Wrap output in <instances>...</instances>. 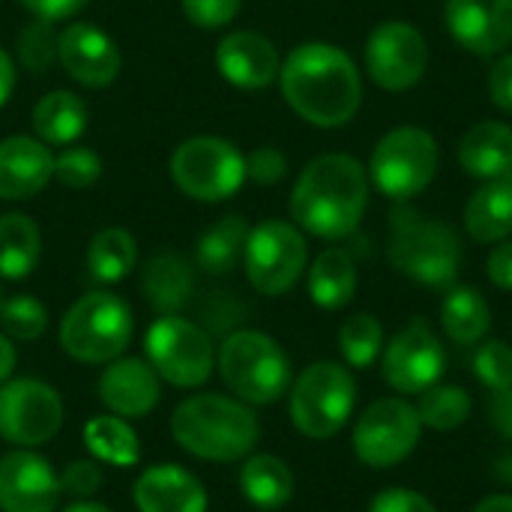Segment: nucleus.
Wrapping results in <instances>:
<instances>
[{
    "mask_svg": "<svg viewBox=\"0 0 512 512\" xmlns=\"http://www.w3.org/2000/svg\"><path fill=\"white\" fill-rule=\"evenodd\" d=\"M444 369H447L444 345L423 318H414L405 330H399L384 348V360H381L384 381L402 396H420L423 390L435 387Z\"/></svg>",
    "mask_w": 512,
    "mask_h": 512,
    "instance_id": "obj_15",
    "label": "nucleus"
},
{
    "mask_svg": "<svg viewBox=\"0 0 512 512\" xmlns=\"http://www.w3.org/2000/svg\"><path fill=\"white\" fill-rule=\"evenodd\" d=\"M423 435V423L414 405L405 399H378L363 411V417L354 426L351 444L357 459L366 468L387 471L399 462H405Z\"/></svg>",
    "mask_w": 512,
    "mask_h": 512,
    "instance_id": "obj_13",
    "label": "nucleus"
},
{
    "mask_svg": "<svg viewBox=\"0 0 512 512\" xmlns=\"http://www.w3.org/2000/svg\"><path fill=\"white\" fill-rule=\"evenodd\" d=\"M216 69L240 90H261L279 78L282 60L276 45L258 30H231L216 45Z\"/></svg>",
    "mask_w": 512,
    "mask_h": 512,
    "instance_id": "obj_19",
    "label": "nucleus"
},
{
    "mask_svg": "<svg viewBox=\"0 0 512 512\" xmlns=\"http://www.w3.org/2000/svg\"><path fill=\"white\" fill-rule=\"evenodd\" d=\"M306 264H309L306 234L294 222L267 219L249 231L243 249V267L255 291L267 297L288 294L306 273Z\"/></svg>",
    "mask_w": 512,
    "mask_h": 512,
    "instance_id": "obj_11",
    "label": "nucleus"
},
{
    "mask_svg": "<svg viewBox=\"0 0 512 512\" xmlns=\"http://www.w3.org/2000/svg\"><path fill=\"white\" fill-rule=\"evenodd\" d=\"M195 276L183 255L159 252L144 264L141 273V294L159 315H177L192 300Z\"/></svg>",
    "mask_w": 512,
    "mask_h": 512,
    "instance_id": "obj_25",
    "label": "nucleus"
},
{
    "mask_svg": "<svg viewBox=\"0 0 512 512\" xmlns=\"http://www.w3.org/2000/svg\"><path fill=\"white\" fill-rule=\"evenodd\" d=\"M489 420H492V426L512 441V387L507 390H498L495 396H492V402H489Z\"/></svg>",
    "mask_w": 512,
    "mask_h": 512,
    "instance_id": "obj_47",
    "label": "nucleus"
},
{
    "mask_svg": "<svg viewBox=\"0 0 512 512\" xmlns=\"http://www.w3.org/2000/svg\"><path fill=\"white\" fill-rule=\"evenodd\" d=\"M138 264V243L126 228H102L87 246V270L93 279L114 285Z\"/></svg>",
    "mask_w": 512,
    "mask_h": 512,
    "instance_id": "obj_33",
    "label": "nucleus"
},
{
    "mask_svg": "<svg viewBox=\"0 0 512 512\" xmlns=\"http://www.w3.org/2000/svg\"><path fill=\"white\" fill-rule=\"evenodd\" d=\"M465 231L477 243H501L512 234V180H483V186L465 201Z\"/></svg>",
    "mask_w": 512,
    "mask_h": 512,
    "instance_id": "obj_24",
    "label": "nucleus"
},
{
    "mask_svg": "<svg viewBox=\"0 0 512 512\" xmlns=\"http://www.w3.org/2000/svg\"><path fill=\"white\" fill-rule=\"evenodd\" d=\"M279 87L291 111L318 129L348 126L363 105V75L333 42L297 45L279 69Z\"/></svg>",
    "mask_w": 512,
    "mask_h": 512,
    "instance_id": "obj_1",
    "label": "nucleus"
},
{
    "mask_svg": "<svg viewBox=\"0 0 512 512\" xmlns=\"http://www.w3.org/2000/svg\"><path fill=\"white\" fill-rule=\"evenodd\" d=\"M507 180H512V168H510V174H507Z\"/></svg>",
    "mask_w": 512,
    "mask_h": 512,
    "instance_id": "obj_52",
    "label": "nucleus"
},
{
    "mask_svg": "<svg viewBox=\"0 0 512 512\" xmlns=\"http://www.w3.org/2000/svg\"><path fill=\"white\" fill-rule=\"evenodd\" d=\"M0 303H3V297H0Z\"/></svg>",
    "mask_w": 512,
    "mask_h": 512,
    "instance_id": "obj_53",
    "label": "nucleus"
},
{
    "mask_svg": "<svg viewBox=\"0 0 512 512\" xmlns=\"http://www.w3.org/2000/svg\"><path fill=\"white\" fill-rule=\"evenodd\" d=\"M132 498L138 512H207V492L195 474L180 465H153L135 486Z\"/></svg>",
    "mask_w": 512,
    "mask_h": 512,
    "instance_id": "obj_22",
    "label": "nucleus"
},
{
    "mask_svg": "<svg viewBox=\"0 0 512 512\" xmlns=\"http://www.w3.org/2000/svg\"><path fill=\"white\" fill-rule=\"evenodd\" d=\"M162 378L147 360L117 357L99 375V399L117 417H144L159 405Z\"/></svg>",
    "mask_w": 512,
    "mask_h": 512,
    "instance_id": "obj_20",
    "label": "nucleus"
},
{
    "mask_svg": "<svg viewBox=\"0 0 512 512\" xmlns=\"http://www.w3.org/2000/svg\"><path fill=\"white\" fill-rule=\"evenodd\" d=\"M57 30L54 21H42L33 18L21 33H18V60L27 72L39 75L45 69H51L57 63Z\"/></svg>",
    "mask_w": 512,
    "mask_h": 512,
    "instance_id": "obj_37",
    "label": "nucleus"
},
{
    "mask_svg": "<svg viewBox=\"0 0 512 512\" xmlns=\"http://www.w3.org/2000/svg\"><path fill=\"white\" fill-rule=\"evenodd\" d=\"M240 492L258 510H282L294 498V474L279 456L261 453L243 462Z\"/></svg>",
    "mask_w": 512,
    "mask_h": 512,
    "instance_id": "obj_29",
    "label": "nucleus"
},
{
    "mask_svg": "<svg viewBox=\"0 0 512 512\" xmlns=\"http://www.w3.org/2000/svg\"><path fill=\"white\" fill-rule=\"evenodd\" d=\"M171 435L186 453L204 462H240L255 450L261 423L246 402L201 393L174 408Z\"/></svg>",
    "mask_w": 512,
    "mask_h": 512,
    "instance_id": "obj_3",
    "label": "nucleus"
},
{
    "mask_svg": "<svg viewBox=\"0 0 512 512\" xmlns=\"http://www.w3.org/2000/svg\"><path fill=\"white\" fill-rule=\"evenodd\" d=\"M102 177V156L90 147H63L54 156V180L66 189H87Z\"/></svg>",
    "mask_w": 512,
    "mask_h": 512,
    "instance_id": "obj_38",
    "label": "nucleus"
},
{
    "mask_svg": "<svg viewBox=\"0 0 512 512\" xmlns=\"http://www.w3.org/2000/svg\"><path fill=\"white\" fill-rule=\"evenodd\" d=\"M42 258V231L24 213L0 216V276L9 282L27 279Z\"/></svg>",
    "mask_w": 512,
    "mask_h": 512,
    "instance_id": "obj_30",
    "label": "nucleus"
},
{
    "mask_svg": "<svg viewBox=\"0 0 512 512\" xmlns=\"http://www.w3.org/2000/svg\"><path fill=\"white\" fill-rule=\"evenodd\" d=\"M15 78H18L15 60L9 57L6 48H0V108L9 102V96H12V90H15Z\"/></svg>",
    "mask_w": 512,
    "mask_h": 512,
    "instance_id": "obj_48",
    "label": "nucleus"
},
{
    "mask_svg": "<svg viewBox=\"0 0 512 512\" xmlns=\"http://www.w3.org/2000/svg\"><path fill=\"white\" fill-rule=\"evenodd\" d=\"M441 324L456 345L462 348L480 345L492 330L489 300L474 285H453L441 303Z\"/></svg>",
    "mask_w": 512,
    "mask_h": 512,
    "instance_id": "obj_28",
    "label": "nucleus"
},
{
    "mask_svg": "<svg viewBox=\"0 0 512 512\" xmlns=\"http://www.w3.org/2000/svg\"><path fill=\"white\" fill-rule=\"evenodd\" d=\"M474 512H512V495H489Z\"/></svg>",
    "mask_w": 512,
    "mask_h": 512,
    "instance_id": "obj_50",
    "label": "nucleus"
},
{
    "mask_svg": "<svg viewBox=\"0 0 512 512\" xmlns=\"http://www.w3.org/2000/svg\"><path fill=\"white\" fill-rule=\"evenodd\" d=\"M63 426V402L54 387L36 378L0 384V438L30 450L51 441Z\"/></svg>",
    "mask_w": 512,
    "mask_h": 512,
    "instance_id": "obj_14",
    "label": "nucleus"
},
{
    "mask_svg": "<svg viewBox=\"0 0 512 512\" xmlns=\"http://www.w3.org/2000/svg\"><path fill=\"white\" fill-rule=\"evenodd\" d=\"M174 186L195 201H228L246 183V156L219 135H195L171 153Z\"/></svg>",
    "mask_w": 512,
    "mask_h": 512,
    "instance_id": "obj_9",
    "label": "nucleus"
},
{
    "mask_svg": "<svg viewBox=\"0 0 512 512\" xmlns=\"http://www.w3.org/2000/svg\"><path fill=\"white\" fill-rule=\"evenodd\" d=\"M369 512H438L435 504L429 498H423L420 492L414 489H384L372 498L369 504Z\"/></svg>",
    "mask_w": 512,
    "mask_h": 512,
    "instance_id": "obj_43",
    "label": "nucleus"
},
{
    "mask_svg": "<svg viewBox=\"0 0 512 512\" xmlns=\"http://www.w3.org/2000/svg\"><path fill=\"white\" fill-rule=\"evenodd\" d=\"M306 285L318 309H327V312L345 309L357 294V264L345 249L330 246L318 252V258L312 261Z\"/></svg>",
    "mask_w": 512,
    "mask_h": 512,
    "instance_id": "obj_26",
    "label": "nucleus"
},
{
    "mask_svg": "<svg viewBox=\"0 0 512 512\" xmlns=\"http://www.w3.org/2000/svg\"><path fill=\"white\" fill-rule=\"evenodd\" d=\"M0 330L18 342H36L48 330V309L33 294H15L0 303Z\"/></svg>",
    "mask_w": 512,
    "mask_h": 512,
    "instance_id": "obj_36",
    "label": "nucleus"
},
{
    "mask_svg": "<svg viewBox=\"0 0 512 512\" xmlns=\"http://www.w3.org/2000/svg\"><path fill=\"white\" fill-rule=\"evenodd\" d=\"M357 405L354 375L333 360L312 363L291 387V420L306 438L324 441L345 429Z\"/></svg>",
    "mask_w": 512,
    "mask_h": 512,
    "instance_id": "obj_8",
    "label": "nucleus"
},
{
    "mask_svg": "<svg viewBox=\"0 0 512 512\" xmlns=\"http://www.w3.org/2000/svg\"><path fill=\"white\" fill-rule=\"evenodd\" d=\"M444 24L468 54H504L512 45V0H447Z\"/></svg>",
    "mask_w": 512,
    "mask_h": 512,
    "instance_id": "obj_17",
    "label": "nucleus"
},
{
    "mask_svg": "<svg viewBox=\"0 0 512 512\" xmlns=\"http://www.w3.org/2000/svg\"><path fill=\"white\" fill-rule=\"evenodd\" d=\"M486 276L495 288L512 291V240L495 243V249L486 261Z\"/></svg>",
    "mask_w": 512,
    "mask_h": 512,
    "instance_id": "obj_45",
    "label": "nucleus"
},
{
    "mask_svg": "<svg viewBox=\"0 0 512 512\" xmlns=\"http://www.w3.org/2000/svg\"><path fill=\"white\" fill-rule=\"evenodd\" d=\"M54 180V153L33 135L0 141V198L27 201Z\"/></svg>",
    "mask_w": 512,
    "mask_h": 512,
    "instance_id": "obj_21",
    "label": "nucleus"
},
{
    "mask_svg": "<svg viewBox=\"0 0 512 512\" xmlns=\"http://www.w3.org/2000/svg\"><path fill=\"white\" fill-rule=\"evenodd\" d=\"M180 6L189 24L201 30H219L240 15L243 0H180Z\"/></svg>",
    "mask_w": 512,
    "mask_h": 512,
    "instance_id": "obj_40",
    "label": "nucleus"
},
{
    "mask_svg": "<svg viewBox=\"0 0 512 512\" xmlns=\"http://www.w3.org/2000/svg\"><path fill=\"white\" fill-rule=\"evenodd\" d=\"M99 486H102V468L99 462H90V459L69 462L66 471L60 474V489L72 495L75 501H87L90 495L99 492Z\"/></svg>",
    "mask_w": 512,
    "mask_h": 512,
    "instance_id": "obj_42",
    "label": "nucleus"
},
{
    "mask_svg": "<svg viewBox=\"0 0 512 512\" xmlns=\"http://www.w3.org/2000/svg\"><path fill=\"white\" fill-rule=\"evenodd\" d=\"M441 165V147L423 126H396L375 144L369 156V183L396 204L423 195Z\"/></svg>",
    "mask_w": 512,
    "mask_h": 512,
    "instance_id": "obj_6",
    "label": "nucleus"
},
{
    "mask_svg": "<svg viewBox=\"0 0 512 512\" xmlns=\"http://www.w3.org/2000/svg\"><path fill=\"white\" fill-rule=\"evenodd\" d=\"M84 444L96 462H105L114 468H132L141 462V441L135 429L126 423V417H117V414L93 417L84 426Z\"/></svg>",
    "mask_w": 512,
    "mask_h": 512,
    "instance_id": "obj_31",
    "label": "nucleus"
},
{
    "mask_svg": "<svg viewBox=\"0 0 512 512\" xmlns=\"http://www.w3.org/2000/svg\"><path fill=\"white\" fill-rule=\"evenodd\" d=\"M147 363L174 387H201L216 366L213 339L183 315H159L144 336Z\"/></svg>",
    "mask_w": 512,
    "mask_h": 512,
    "instance_id": "obj_10",
    "label": "nucleus"
},
{
    "mask_svg": "<svg viewBox=\"0 0 512 512\" xmlns=\"http://www.w3.org/2000/svg\"><path fill=\"white\" fill-rule=\"evenodd\" d=\"M63 512H111L105 504H99V501H75V504H69Z\"/></svg>",
    "mask_w": 512,
    "mask_h": 512,
    "instance_id": "obj_51",
    "label": "nucleus"
},
{
    "mask_svg": "<svg viewBox=\"0 0 512 512\" xmlns=\"http://www.w3.org/2000/svg\"><path fill=\"white\" fill-rule=\"evenodd\" d=\"M369 171L348 153L315 156L291 189V219L303 234L321 240L351 237L369 210Z\"/></svg>",
    "mask_w": 512,
    "mask_h": 512,
    "instance_id": "obj_2",
    "label": "nucleus"
},
{
    "mask_svg": "<svg viewBox=\"0 0 512 512\" xmlns=\"http://www.w3.org/2000/svg\"><path fill=\"white\" fill-rule=\"evenodd\" d=\"M486 87H489L492 102H495L501 111L512 114V51L498 54V60L492 63V72H489Z\"/></svg>",
    "mask_w": 512,
    "mask_h": 512,
    "instance_id": "obj_44",
    "label": "nucleus"
},
{
    "mask_svg": "<svg viewBox=\"0 0 512 512\" xmlns=\"http://www.w3.org/2000/svg\"><path fill=\"white\" fill-rule=\"evenodd\" d=\"M60 477L51 462L12 450L0 459V510L3 512H54L60 504Z\"/></svg>",
    "mask_w": 512,
    "mask_h": 512,
    "instance_id": "obj_18",
    "label": "nucleus"
},
{
    "mask_svg": "<svg viewBox=\"0 0 512 512\" xmlns=\"http://www.w3.org/2000/svg\"><path fill=\"white\" fill-rule=\"evenodd\" d=\"M219 375L246 405H273L291 387V360L261 330H237L219 348Z\"/></svg>",
    "mask_w": 512,
    "mask_h": 512,
    "instance_id": "obj_5",
    "label": "nucleus"
},
{
    "mask_svg": "<svg viewBox=\"0 0 512 512\" xmlns=\"http://www.w3.org/2000/svg\"><path fill=\"white\" fill-rule=\"evenodd\" d=\"M15 363H18V357H15V345H12V339H9L6 333H0V384H6V381L12 378Z\"/></svg>",
    "mask_w": 512,
    "mask_h": 512,
    "instance_id": "obj_49",
    "label": "nucleus"
},
{
    "mask_svg": "<svg viewBox=\"0 0 512 512\" xmlns=\"http://www.w3.org/2000/svg\"><path fill=\"white\" fill-rule=\"evenodd\" d=\"M456 159L468 177H477V180L507 177L512 168V126L501 120L474 123L459 138Z\"/></svg>",
    "mask_w": 512,
    "mask_h": 512,
    "instance_id": "obj_23",
    "label": "nucleus"
},
{
    "mask_svg": "<svg viewBox=\"0 0 512 512\" xmlns=\"http://www.w3.org/2000/svg\"><path fill=\"white\" fill-rule=\"evenodd\" d=\"M132 339V309L111 291L78 297L60 321V348L78 363H111Z\"/></svg>",
    "mask_w": 512,
    "mask_h": 512,
    "instance_id": "obj_7",
    "label": "nucleus"
},
{
    "mask_svg": "<svg viewBox=\"0 0 512 512\" xmlns=\"http://www.w3.org/2000/svg\"><path fill=\"white\" fill-rule=\"evenodd\" d=\"M387 258L402 276L426 288H453L462 270V237L450 222L426 219L408 204H396Z\"/></svg>",
    "mask_w": 512,
    "mask_h": 512,
    "instance_id": "obj_4",
    "label": "nucleus"
},
{
    "mask_svg": "<svg viewBox=\"0 0 512 512\" xmlns=\"http://www.w3.org/2000/svg\"><path fill=\"white\" fill-rule=\"evenodd\" d=\"M87 129V105L72 90H51L33 108V132L48 147H72Z\"/></svg>",
    "mask_w": 512,
    "mask_h": 512,
    "instance_id": "obj_27",
    "label": "nucleus"
},
{
    "mask_svg": "<svg viewBox=\"0 0 512 512\" xmlns=\"http://www.w3.org/2000/svg\"><path fill=\"white\" fill-rule=\"evenodd\" d=\"M384 351V327L375 315L357 312L339 327V354L348 366L366 369Z\"/></svg>",
    "mask_w": 512,
    "mask_h": 512,
    "instance_id": "obj_35",
    "label": "nucleus"
},
{
    "mask_svg": "<svg viewBox=\"0 0 512 512\" xmlns=\"http://www.w3.org/2000/svg\"><path fill=\"white\" fill-rule=\"evenodd\" d=\"M249 222L237 213L219 219L216 225H210L201 240H198V249H195V261L201 264L204 273H213V276H222V273H231L240 261H243V249H246V240H249Z\"/></svg>",
    "mask_w": 512,
    "mask_h": 512,
    "instance_id": "obj_32",
    "label": "nucleus"
},
{
    "mask_svg": "<svg viewBox=\"0 0 512 512\" xmlns=\"http://www.w3.org/2000/svg\"><path fill=\"white\" fill-rule=\"evenodd\" d=\"M363 66L375 87L405 93L417 87L429 66V45L420 27L405 18H387L372 27L363 48Z\"/></svg>",
    "mask_w": 512,
    "mask_h": 512,
    "instance_id": "obj_12",
    "label": "nucleus"
},
{
    "mask_svg": "<svg viewBox=\"0 0 512 512\" xmlns=\"http://www.w3.org/2000/svg\"><path fill=\"white\" fill-rule=\"evenodd\" d=\"M288 174V156L276 147H258L246 156V180L258 186H276Z\"/></svg>",
    "mask_w": 512,
    "mask_h": 512,
    "instance_id": "obj_41",
    "label": "nucleus"
},
{
    "mask_svg": "<svg viewBox=\"0 0 512 512\" xmlns=\"http://www.w3.org/2000/svg\"><path fill=\"white\" fill-rule=\"evenodd\" d=\"M474 372L492 393L512 387V345L504 339H489L474 354Z\"/></svg>",
    "mask_w": 512,
    "mask_h": 512,
    "instance_id": "obj_39",
    "label": "nucleus"
},
{
    "mask_svg": "<svg viewBox=\"0 0 512 512\" xmlns=\"http://www.w3.org/2000/svg\"><path fill=\"white\" fill-rule=\"evenodd\" d=\"M57 63L81 87H108L123 69L120 45L96 24L72 21L57 36Z\"/></svg>",
    "mask_w": 512,
    "mask_h": 512,
    "instance_id": "obj_16",
    "label": "nucleus"
},
{
    "mask_svg": "<svg viewBox=\"0 0 512 512\" xmlns=\"http://www.w3.org/2000/svg\"><path fill=\"white\" fill-rule=\"evenodd\" d=\"M33 18H42V21H66L72 18L87 0H18Z\"/></svg>",
    "mask_w": 512,
    "mask_h": 512,
    "instance_id": "obj_46",
    "label": "nucleus"
},
{
    "mask_svg": "<svg viewBox=\"0 0 512 512\" xmlns=\"http://www.w3.org/2000/svg\"><path fill=\"white\" fill-rule=\"evenodd\" d=\"M417 414H420L423 426H429L435 432H453V429L465 426V420L471 414V396H468V390H462L456 384H435L420 393Z\"/></svg>",
    "mask_w": 512,
    "mask_h": 512,
    "instance_id": "obj_34",
    "label": "nucleus"
}]
</instances>
